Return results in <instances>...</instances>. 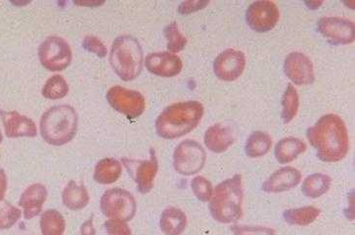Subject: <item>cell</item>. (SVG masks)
Returning <instances> with one entry per match:
<instances>
[{
	"instance_id": "d4e9b609",
	"label": "cell",
	"mask_w": 355,
	"mask_h": 235,
	"mask_svg": "<svg viewBox=\"0 0 355 235\" xmlns=\"http://www.w3.org/2000/svg\"><path fill=\"white\" fill-rule=\"evenodd\" d=\"M271 147L272 140L270 136L266 133L257 131L252 133L247 140L245 151L249 158H257L266 156L270 151Z\"/></svg>"
},
{
	"instance_id": "2e32d148",
	"label": "cell",
	"mask_w": 355,
	"mask_h": 235,
	"mask_svg": "<svg viewBox=\"0 0 355 235\" xmlns=\"http://www.w3.org/2000/svg\"><path fill=\"white\" fill-rule=\"evenodd\" d=\"M0 118L3 122L6 135L8 138H33L37 135L35 123L31 118L21 115L15 111L0 110Z\"/></svg>"
},
{
	"instance_id": "484cf974",
	"label": "cell",
	"mask_w": 355,
	"mask_h": 235,
	"mask_svg": "<svg viewBox=\"0 0 355 235\" xmlns=\"http://www.w3.org/2000/svg\"><path fill=\"white\" fill-rule=\"evenodd\" d=\"M321 211L312 206L306 207L290 209L286 210L283 217L288 224L293 225H309L315 222L317 218L320 216Z\"/></svg>"
},
{
	"instance_id": "e0dca14e",
	"label": "cell",
	"mask_w": 355,
	"mask_h": 235,
	"mask_svg": "<svg viewBox=\"0 0 355 235\" xmlns=\"http://www.w3.org/2000/svg\"><path fill=\"white\" fill-rule=\"evenodd\" d=\"M46 187L42 184H33L28 187L21 196L19 205L23 208L24 217L31 220L39 216L47 198Z\"/></svg>"
},
{
	"instance_id": "9c48e42d",
	"label": "cell",
	"mask_w": 355,
	"mask_h": 235,
	"mask_svg": "<svg viewBox=\"0 0 355 235\" xmlns=\"http://www.w3.org/2000/svg\"><path fill=\"white\" fill-rule=\"evenodd\" d=\"M107 101L114 110L123 113L130 120H135L144 113L145 99L141 93L121 86L111 88Z\"/></svg>"
},
{
	"instance_id": "ac0fdd59",
	"label": "cell",
	"mask_w": 355,
	"mask_h": 235,
	"mask_svg": "<svg viewBox=\"0 0 355 235\" xmlns=\"http://www.w3.org/2000/svg\"><path fill=\"white\" fill-rule=\"evenodd\" d=\"M302 174L294 167L281 168L276 171L266 182H263V189L266 192H283L294 189L300 184Z\"/></svg>"
},
{
	"instance_id": "5b68a950",
	"label": "cell",
	"mask_w": 355,
	"mask_h": 235,
	"mask_svg": "<svg viewBox=\"0 0 355 235\" xmlns=\"http://www.w3.org/2000/svg\"><path fill=\"white\" fill-rule=\"evenodd\" d=\"M112 68L123 82L139 77L143 68V50L132 35H121L112 45L110 53Z\"/></svg>"
},
{
	"instance_id": "7c38bea8",
	"label": "cell",
	"mask_w": 355,
	"mask_h": 235,
	"mask_svg": "<svg viewBox=\"0 0 355 235\" xmlns=\"http://www.w3.org/2000/svg\"><path fill=\"white\" fill-rule=\"evenodd\" d=\"M246 66L244 53L234 49H227L216 57L214 70L216 77L223 82H234L242 75Z\"/></svg>"
},
{
	"instance_id": "d6986e66",
	"label": "cell",
	"mask_w": 355,
	"mask_h": 235,
	"mask_svg": "<svg viewBox=\"0 0 355 235\" xmlns=\"http://www.w3.org/2000/svg\"><path fill=\"white\" fill-rule=\"evenodd\" d=\"M205 144L209 151L216 153H224L235 141L232 130L227 126L216 124L207 130L204 138Z\"/></svg>"
},
{
	"instance_id": "ffe728a7",
	"label": "cell",
	"mask_w": 355,
	"mask_h": 235,
	"mask_svg": "<svg viewBox=\"0 0 355 235\" xmlns=\"http://www.w3.org/2000/svg\"><path fill=\"white\" fill-rule=\"evenodd\" d=\"M306 151V142L302 140L294 137L285 138L276 144L275 158L281 164H288Z\"/></svg>"
},
{
	"instance_id": "603a6c76",
	"label": "cell",
	"mask_w": 355,
	"mask_h": 235,
	"mask_svg": "<svg viewBox=\"0 0 355 235\" xmlns=\"http://www.w3.org/2000/svg\"><path fill=\"white\" fill-rule=\"evenodd\" d=\"M121 165L115 158H105L97 163L94 171L95 182L102 185H111L120 179Z\"/></svg>"
},
{
	"instance_id": "9a60e30c",
	"label": "cell",
	"mask_w": 355,
	"mask_h": 235,
	"mask_svg": "<svg viewBox=\"0 0 355 235\" xmlns=\"http://www.w3.org/2000/svg\"><path fill=\"white\" fill-rule=\"evenodd\" d=\"M147 70L163 77H173L182 70V61L180 57L168 52L149 54L145 60Z\"/></svg>"
},
{
	"instance_id": "1f68e13d",
	"label": "cell",
	"mask_w": 355,
	"mask_h": 235,
	"mask_svg": "<svg viewBox=\"0 0 355 235\" xmlns=\"http://www.w3.org/2000/svg\"><path fill=\"white\" fill-rule=\"evenodd\" d=\"M192 191L194 192L195 196L202 203L211 200L213 196V186L211 182L202 176H198L194 178L191 182Z\"/></svg>"
},
{
	"instance_id": "277c9868",
	"label": "cell",
	"mask_w": 355,
	"mask_h": 235,
	"mask_svg": "<svg viewBox=\"0 0 355 235\" xmlns=\"http://www.w3.org/2000/svg\"><path fill=\"white\" fill-rule=\"evenodd\" d=\"M242 176L235 175L216 187L209 203V211L214 220L223 224H230L242 217Z\"/></svg>"
},
{
	"instance_id": "7402d4cb",
	"label": "cell",
	"mask_w": 355,
	"mask_h": 235,
	"mask_svg": "<svg viewBox=\"0 0 355 235\" xmlns=\"http://www.w3.org/2000/svg\"><path fill=\"white\" fill-rule=\"evenodd\" d=\"M64 205L71 211L82 210L89 203V194L83 185H78L71 180L62 194Z\"/></svg>"
},
{
	"instance_id": "8d00e7d4",
	"label": "cell",
	"mask_w": 355,
	"mask_h": 235,
	"mask_svg": "<svg viewBox=\"0 0 355 235\" xmlns=\"http://www.w3.org/2000/svg\"><path fill=\"white\" fill-rule=\"evenodd\" d=\"M7 189V177L3 169H0V201L3 200Z\"/></svg>"
},
{
	"instance_id": "f546056e",
	"label": "cell",
	"mask_w": 355,
	"mask_h": 235,
	"mask_svg": "<svg viewBox=\"0 0 355 235\" xmlns=\"http://www.w3.org/2000/svg\"><path fill=\"white\" fill-rule=\"evenodd\" d=\"M22 212L8 201H0V229H11L20 220Z\"/></svg>"
},
{
	"instance_id": "83f0119b",
	"label": "cell",
	"mask_w": 355,
	"mask_h": 235,
	"mask_svg": "<svg viewBox=\"0 0 355 235\" xmlns=\"http://www.w3.org/2000/svg\"><path fill=\"white\" fill-rule=\"evenodd\" d=\"M299 94L292 84L288 85L282 99V120L285 123H289L294 120L299 110Z\"/></svg>"
},
{
	"instance_id": "74e56055",
	"label": "cell",
	"mask_w": 355,
	"mask_h": 235,
	"mask_svg": "<svg viewBox=\"0 0 355 235\" xmlns=\"http://www.w3.org/2000/svg\"><path fill=\"white\" fill-rule=\"evenodd\" d=\"M80 234L82 235H95L96 230L93 227L92 219L87 220L80 227Z\"/></svg>"
},
{
	"instance_id": "ba28073f",
	"label": "cell",
	"mask_w": 355,
	"mask_h": 235,
	"mask_svg": "<svg viewBox=\"0 0 355 235\" xmlns=\"http://www.w3.org/2000/svg\"><path fill=\"white\" fill-rule=\"evenodd\" d=\"M40 63L50 71H61L70 66L73 54L70 45L58 37H50L40 44Z\"/></svg>"
},
{
	"instance_id": "e575fe53",
	"label": "cell",
	"mask_w": 355,
	"mask_h": 235,
	"mask_svg": "<svg viewBox=\"0 0 355 235\" xmlns=\"http://www.w3.org/2000/svg\"><path fill=\"white\" fill-rule=\"evenodd\" d=\"M83 47L88 51L92 52V53L96 54L100 58L107 55V48L101 40L97 39L95 37H87L83 40Z\"/></svg>"
},
{
	"instance_id": "d590c367",
	"label": "cell",
	"mask_w": 355,
	"mask_h": 235,
	"mask_svg": "<svg viewBox=\"0 0 355 235\" xmlns=\"http://www.w3.org/2000/svg\"><path fill=\"white\" fill-rule=\"evenodd\" d=\"M208 4V2H202V1H188L184 2V3L181 4L180 7V13L186 14V13H191V12L195 10H200V9L202 8Z\"/></svg>"
},
{
	"instance_id": "4dcf8cb0",
	"label": "cell",
	"mask_w": 355,
	"mask_h": 235,
	"mask_svg": "<svg viewBox=\"0 0 355 235\" xmlns=\"http://www.w3.org/2000/svg\"><path fill=\"white\" fill-rule=\"evenodd\" d=\"M164 35L168 39V49L173 53L180 52L187 45V39L180 32L178 24L175 22L171 23L164 28Z\"/></svg>"
},
{
	"instance_id": "6da1fadb",
	"label": "cell",
	"mask_w": 355,
	"mask_h": 235,
	"mask_svg": "<svg viewBox=\"0 0 355 235\" xmlns=\"http://www.w3.org/2000/svg\"><path fill=\"white\" fill-rule=\"evenodd\" d=\"M307 139L324 162H337L349 148L347 126L340 116L326 115L307 130Z\"/></svg>"
},
{
	"instance_id": "4fadbf2b",
	"label": "cell",
	"mask_w": 355,
	"mask_h": 235,
	"mask_svg": "<svg viewBox=\"0 0 355 235\" xmlns=\"http://www.w3.org/2000/svg\"><path fill=\"white\" fill-rule=\"evenodd\" d=\"M123 162L137 182L138 191L143 194L151 191L159 169L158 160L155 156L154 151H152V156L149 160L135 161L123 158Z\"/></svg>"
},
{
	"instance_id": "cb8c5ba5",
	"label": "cell",
	"mask_w": 355,
	"mask_h": 235,
	"mask_svg": "<svg viewBox=\"0 0 355 235\" xmlns=\"http://www.w3.org/2000/svg\"><path fill=\"white\" fill-rule=\"evenodd\" d=\"M332 180L327 175L317 173L309 176L302 184V194L309 198H318L330 189Z\"/></svg>"
},
{
	"instance_id": "3957f363",
	"label": "cell",
	"mask_w": 355,
	"mask_h": 235,
	"mask_svg": "<svg viewBox=\"0 0 355 235\" xmlns=\"http://www.w3.org/2000/svg\"><path fill=\"white\" fill-rule=\"evenodd\" d=\"M78 118L75 109L67 104L53 106L40 120V134L47 144L63 146L75 138Z\"/></svg>"
},
{
	"instance_id": "d6a6232c",
	"label": "cell",
	"mask_w": 355,
	"mask_h": 235,
	"mask_svg": "<svg viewBox=\"0 0 355 235\" xmlns=\"http://www.w3.org/2000/svg\"><path fill=\"white\" fill-rule=\"evenodd\" d=\"M235 235H275L274 229L266 227H248V225H233Z\"/></svg>"
},
{
	"instance_id": "52a82bcc",
	"label": "cell",
	"mask_w": 355,
	"mask_h": 235,
	"mask_svg": "<svg viewBox=\"0 0 355 235\" xmlns=\"http://www.w3.org/2000/svg\"><path fill=\"white\" fill-rule=\"evenodd\" d=\"M207 153L199 142L186 140L180 142L173 153V167L181 175L197 174L204 168Z\"/></svg>"
},
{
	"instance_id": "4316f807",
	"label": "cell",
	"mask_w": 355,
	"mask_h": 235,
	"mask_svg": "<svg viewBox=\"0 0 355 235\" xmlns=\"http://www.w3.org/2000/svg\"><path fill=\"white\" fill-rule=\"evenodd\" d=\"M40 229L42 235H63L66 229V222L58 211H45L40 218Z\"/></svg>"
},
{
	"instance_id": "8992f818",
	"label": "cell",
	"mask_w": 355,
	"mask_h": 235,
	"mask_svg": "<svg viewBox=\"0 0 355 235\" xmlns=\"http://www.w3.org/2000/svg\"><path fill=\"white\" fill-rule=\"evenodd\" d=\"M104 216L111 220L130 222L137 214V201L132 194L123 189H112L105 191L100 201Z\"/></svg>"
},
{
	"instance_id": "5bb4252c",
	"label": "cell",
	"mask_w": 355,
	"mask_h": 235,
	"mask_svg": "<svg viewBox=\"0 0 355 235\" xmlns=\"http://www.w3.org/2000/svg\"><path fill=\"white\" fill-rule=\"evenodd\" d=\"M284 71L295 84L309 85L314 82L313 64L309 57L300 52H293L286 58Z\"/></svg>"
},
{
	"instance_id": "836d02e7",
	"label": "cell",
	"mask_w": 355,
	"mask_h": 235,
	"mask_svg": "<svg viewBox=\"0 0 355 235\" xmlns=\"http://www.w3.org/2000/svg\"><path fill=\"white\" fill-rule=\"evenodd\" d=\"M108 235H132L130 227L120 220H109L105 223Z\"/></svg>"
},
{
	"instance_id": "44dd1931",
	"label": "cell",
	"mask_w": 355,
	"mask_h": 235,
	"mask_svg": "<svg viewBox=\"0 0 355 235\" xmlns=\"http://www.w3.org/2000/svg\"><path fill=\"white\" fill-rule=\"evenodd\" d=\"M159 225L164 235H180L187 225V217L180 209L166 208L162 214Z\"/></svg>"
},
{
	"instance_id": "8fae6325",
	"label": "cell",
	"mask_w": 355,
	"mask_h": 235,
	"mask_svg": "<svg viewBox=\"0 0 355 235\" xmlns=\"http://www.w3.org/2000/svg\"><path fill=\"white\" fill-rule=\"evenodd\" d=\"M318 30L334 44H349L354 41V23L338 17H325L320 19Z\"/></svg>"
},
{
	"instance_id": "30bf717a",
	"label": "cell",
	"mask_w": 355,
	"mask_h": 235,
	"mask_svg": "<svg viewBox=\"0 0 355 235\" xmlns=\"http://www.w3.org/2000/svg\"><path fill=\"white\" fill-rule=\"evenodd\" d=\"M280 12L272 1H256L248 8L247 22L257 32H266L277 25Z\"/></svg>"
},
{
	"instance_id": "f1b7e54d",
	"label": "cell",
	"mask_w": 355,
	"mask_h": 235,
	"mask_svg": "<svg viewBox=\"0 0 355 235\" xmlns=\"http://www.w3.org/2000/svg\"><path fill=\"white\" fill-rule=\"evenodd\" d=\"M69 85L60 75H53L47 80L42 89V95L46 99L59 100L67 96Z\"/></svg>"
},
{
	"instance_id": "7a4b0ae2",
	"label": "cell",
	"mask_w": 355,
	"mask_h": 235,
	"mask_svg": "<svg viewBox=\"0 0 355 235\" xmlns=\"http://www.w3.org/2000/svg\"><path fill=\"white\" fill-rule=\"evenodd\" d=\"M204 115V106L197 101L182 102L164 109L156 120V131L164 139H178L194 130Z\"/></svg>"
},
{
	"instance_id": "f35d334b",
	"label": "cell",
	"mask_w": 355,
	"mask_h": 235,
	"mask_svg": "<svg viewBox=\"0 0 355 235\" xmlns=\"http://www.w3.org/2000/svg\"><path fill=\"white\" fill-rule=\"evenodd\" d=\"M2 139H3V137H2L1 131H0V142H2Z\"/></svg>"
}]
</instances>
